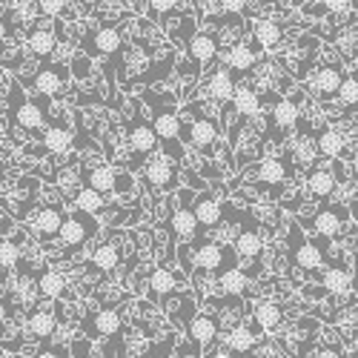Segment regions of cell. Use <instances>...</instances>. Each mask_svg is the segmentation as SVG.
<instances>
[{
    "mask_svg": "<svg viewBox=\"0 0 358 358\" xmlns=\"http://www.w3.org/2000/svg\"><path fill=\"white\" fill-rule=\"evenodd\" d=\"M143 98L152 103V124L158 129V138H161V146L166 158H172L175 164L184 161V146H181V121H178V112L172 106V98L166 95H152V92H143Z\"/></svg>",
    "mask_w": 358,
    "mask_h": 358,
    "instance_id": "1",
    "label": "cell"
},
{
    "mask_svg": "<svg viewBox=\"0 0 358 358\" xmlns=\"http://www.w3.org/2000/svg\"><path fill=\"white\" fill-rule=\"evenodd\" d=\"M198 109H201V103H192L195 117L187 124V129L181 127V138H184L189 146H195L201 155H215L213 149H215V143H218V124L213 121V117L201 115Z\"/></svg>",
    "mask_w": 358,
    "mask_h": 358,
    "instance_id": "2",
    "label": "cell"
},
{
    "mask_svg": "<svg viewBox=\"0 0 358 358\" xmlns=\"http://www.w3.org/2000/svg\"><path fill=\"white\" fill-rule=\"evenodd\" d=\"M289 258L295 270L301 273H318L324 266V250L315 241H307V238L298 235V227H292L289 235Z\"/></svg>",
    "mask_w": 358,
    "mask_h": 358,
    "instance_id": "3",
    "label": "cell"
},
{
    "mask_svg": "<svg viewBox=\"0 0 358 358\" xmlns=\"http://www.w3.org/2000/svg\"><path fill=\"white\" fill-rule=\"evenodd\" d=\"M12 103H15V106H9V115H12V124H15L17 129H23V132H38V129L43 127V112H41V106H38L35 101L23 98L17 86H12Z\"/></svg>",
    "mask_w": 358,
    "mask_h": 358,
    "instance_id": "4",
    "label": "cell"
},
{
    "mask_svg": "<svg viewBox=\"0 0 358 358\" xmlns=\"http://www.w3.org/2000/svg\"><path fill=\"white\" fill-rule=\"evenodd\" d=\"M98 229V224L95 221H89V213H72L66 221H64V229H61V244H66V247H83L89 238H92V232Z\"/></svg>",
    "mask_w": 358,
    "mask_h": 358,
    "instance_id": "5",
    "label": "cell"
},
{
    "mask_svg": "<svg viewBox=\"0 0 358 358\" xmlns=\"http://www.w3.org/2000/svg\"><path fill=\"white\" fill-rule=\"evenodd\" d=\"M143 178H146V184L149 187H155V189H172L178 184V169H175V161L166 158V155H155V158H149L146 169H143Z\"/></svg>",
    "mask_w": 358,
    "mask_h": 358,
    "instance_id": "6",
    "label": "cell"
},
{
    "mask_svg": "<svg viewBox=\"0 0 358 358\" xmlns=\"http://www.w3.org/2000/svg\"><path fill=\"white\" fill-rule=\"evenodd\" d=\"M129 146H132V152H138V155H152L155 149L161 146L155 124L143 121V117H135L132 127H129Z\"/></svg>",
    "mask_w": 358,
    "mask_h": 358,
    "instance_id": "7",
    "label": "cell"
},
{
    "mask_svg": "<svg viewBox=\"0 0 358 358\" xmlns=\"http://www.w3.org/2000/svg\"><path fill=\"white\" fill-rule=\"evenodd\" d=\"M89 52L92 55H117L124 46V38L121 32H117L115 26H98L89 32V41H86Z\"/></svg>",
    "mask_w": 358,
    "mask_h": 358,
    "instance_id": "8",
    "label": "cell"
},
{
    "mask_svg": "<svg viewBox=\"0 0 358 358\" xmlns=\"http://www.w3.org/2000/svg\"><path fill=\"white\" fill-rule=\"evenodd\" d=\"M192 210H195V218H198L201 229H213V227L221 224V218H224V203H221V198L213 195V192L198 195L195 203H192Z\"/></svg>",
    "mask_w": 358,
    "mask_h": 358,
    "instance_id": "9",
    "label": "cell"
},
{
    "mask_svg": "<svg viewBox=\"0 0 358 358\" xmlns=\"http://www.w3.org/2000/svg\"><path fill=\"white\" fill-rule=\"evenodd\" d=\"M227 261V250L215 241H201L195 244V252H192V264L198 266L201 273H218Z\"/></svg>",
    "mask_w": 358,
    "mask_h": 358,
    "instance_id": "10",
    "label": "cell"
},
{
    "mask_svg": "<svg viewBox=\"0 0 358 358\" xmlns=\"http://www.w3.org/2000/svg\"><path fill=\"white\" fill-rule=\"evenodd\" d=\"M344 221H347L344 206H324L321 213L313 215V229L318 235H324V238H336L344 229Z\"/></svg>",
    "mask_w": 358,
    "mask_h": 358,
    "instance_id": "11",
    "label": "cell"
},
{
    "mask_svg": "<svg viewBox=\"0 0 358 358\" xmlns=\"http://www.w3.org/2000/svg\"><path fill=\"white\" fill-rule=\"evenodd\" d=\"M66 66H43L35 78H32V86L38 89L41 95H61L66 89Z\"/></svg>",
    "mask_w": 358,
    "mask_h": 358,
    "instance_id": "12",
    "label": "cell"
},
{
    "mask_svg": "<svg viewBox=\"0 0 358 358\" xmlns=\"http://www.w3.org/2000/svg\"><path fill=\"white\" fill-rule=\"evenodd\" d=\"M341 83H344V75L338 66H321L310 80V89L318 98H336L341 92Z\"/></svg>",
    "mask_w": 358,
    "mask_h": 358,
    "instance_id": "13",
    "label": "cell"
},
{
    "mask_svg": "<svg viewBox=\"0 0 358 358\" xmlns=\"http://www.w3.org/2000/svg\"><path fill=\"white\" fill-rule=\"evenodd\" d=\"M235 78H232V69L229 66H224V69H215L210 78H206V95H210L213 101H221V103H227V101H232L235 98Z\"/></svg>",
    "mask_w": 358,
    "mask_h": 358,
    "instance_id": "14",
    "label": "cell"
},
{
    "mask_svg": "<svg viewBox=\"0 0 358 358\" xmlns=\"http://www.w3.org/2000/svg\"><path fill=\"white\" fill-rule=\"evenodd\" d=\"M187 330H189V338H192L201 350H206V347L215 341V336H218V318H215V315H206V313H198Z\"/></svg>",
    "mask_w": 358,
    "mask_h": 358,
    "instance_id": "15",
    "label": "cell"
},
{
    "mask_svg": "<svg viewBox=\"0 0 358 358\" xmlns=\"http://www.w3.org/2000/svg\"><path fill=\"white\" fill-rule=\"evenodd\" d=\"M26 327H29V336H32V338L46 341V338H52L57 333V315L52 310L41 307V310H35L32 315L26 318Z\"/></svg>",
    "mask_w": 358,
    "mask_h": 358,
    "instance_id": "16",
    "label": "cell"
},
{
    "mask_svg": "<svg viewBox=\"0 0 358 358\" xmlns=\"http://www.w3.org/2000/svg\"><path fill=\"white\" fill-rule=\"evenodd\" d=\"M187 49H189V57L195 64H210L218 55V35L215 32H198V35H192Z\"/></svg>",
    "mask_w": 358,
    "mask_h": 358,
    "instance_id": "17",
    "label": "cell"
},
{
    "mask_svg": "<svg viewBox=\"0 0 358 358\" xmlns=\"http://www.w3.org/2000/svg\"><path fill=\"white\" fill-rule=\"evenodd\" d=\"M64 221H66V215L61 206H46V210H41L35 215V229L41 238H57L64 229Z\"/></svg>",
    "mask_w": 358,
    "mask_h": 358,
    "instance_id": "18",
    "label": "cell"
},
{
    "mask_svg": "<svg viewBox=\"0 0 358 358\" xmlns=\"http://www.w3.org/2000/svg\"><path fill=\"white\" fill-rule=\"evenodd\" d=\"M307 192L315 198H330L336 192V172L330 166H315L307 175Z\"/></svg>",
    "mask_w": 358,
    "mask_h": 358,
    "instance_id": "19",
    "label": "cell"
},
{
    "mask_svg": "<svg viewBox=\"0 0 358 358\" xmlns=\"http://www.w3.org/2000/svg\"><path fill=\"white\" fill-rule=\"evenodd\" d=\"M281 321H284V313H281V307L273 304V301H258V304L252 307V324L258 327V330H266V333L278 330Z\"/></svg>",
    "mask_w": 358,
    "mask_h": 358,
    "instance_id": "20",
    "label": "cell"
},
{
    "mask_svg": "<svg viewBox=\"0 0 358 358\" xmlns=\"http://www.w3.org/2000/svg\"><path fill=\"white\" fill-rule=\"evenodd\" d=\"M281 38H284V32H281V26H278L275 20L261 17V20H255V23H252V41H255L258 46L273 49V46H278V43H281Z\"/></svg>",
    "mask_w": 358,
    "mask_h": 358,
    "instance_id": "21",
    "label": "cell"
},
{
    "mask_svg": "<svg viewBox=\"0 0 358 358\" xmlns=\"http://www.w3.org/2000/svg\"><path fill=\"white\" fill-rule=\"evenodd\" d=\"M258 64V55H255V49L250 46V43H235V46H229V52H227V66L238 75V72H250L252 66Z\"/></svg>",
    "mask_w": 358,
    "mask_h": 358,
    "instance_id": "22",
    "label": "cell"
},
{
    "mask_svg": "<svg viewBox=\"0 0 358 358\" xmlns=\"http://www.w3.org/2000/svg\"><path fill=\"white\" fill-rule=\"evenodd\" d=\"M261 250H264V241H261L258 229H252V227L241 229L235 235V241H232V252L241 255V258H258Z\"/></svg>",
    "mask_w": 358,
    "mask_h": 358,
    "instance_id": "23",
    "label": "cell"
},
{
    "mask_svg": "<svg viewBox=\"0 0 358 358\" xmlns=\"http://www.w3.org/2000/svg\"><path fill=\"white\" fill-rule=\"evenodd\" d=\"M261 106H264V98L255 92V89H250V86H238V92H235V98H232V109L241 115V117H255L258 112H261Z\"/></svg>",
    "mask_w": 358,
    "mask_h": 358,
    "instance_id": "24",
    "label": "cell"
},
{
    "mask_svg": "<svg viewBox=\"0 0 358 358\" xmlns=\"http://www.w3.org/2000/svg\"><path fill=\"white\" fill-rule=\"evenodd\" d=\"M172 232L178 235V238H195L198 232H201V224H198V218H195V210L192 206H178V210L172 213Z\"/></svg>",
    "mask_w": 358,
    "mask_h": 358,
    "instance_id": "25",
    "label": "cell"
},
{
    "mask_svg": "<svg viewBox=\"0 0 358 358\" xmlns=\"http://www.w3.org/2000/svg\"><path fill=\"white\" fill-rule=\"evenodd\" d=\"M315 146H318V155H324V158H338V155L344 152V146H347V138H344L338 129L327 127V129L318 132Z\"/></svg>",
    "mask_w": 358,
    "mask_h": 358,
    "instance_id": "26",
    "label": "cell"
},
{
    "mask_svg": "<svg viewBox=\"0 0 358 358\" xmlns=\"http://www.w3.org/2000/svg\"><path fill=\"white\" fill-rule=\"evenodd\" d=\"M72 132L66 129V127H61V124H55V127H46V132H43V146H46V152H52V155H64V152H69L72 149Z\"/></svg>",
    "mask_w": 358,
    "mask_h": 358,
    "instance_id": "27",
    "label": "cell"
},
{
    "mask_svg": "<svg viewBox=\"0 0 358 358\" xmlns=\"http://www.w3.org/2000/svg\"><path fill=\"white\" fill-rule=\"evenodd\" d=\"M89 327H92V330H95L98 336L112 338V336L121 333L124 321H121V315H117L115 310H95V313H92V318H89Z\"/></svg>",
    "mask_w": 358,
    "mask_h": 358,
    "instance_id": "28",
    "label": "cell"
},
{
    "mask_svg": "<svg viewBox=\"0 0 358 358\" xmlns=\"http://www.w3.org/2000/svg\"><path fill=\"white\" fill-rule=\"evenodd\" d=\"M26 46L32 57H49L57 49V35L52 29H35V32L26 38Z\"/></svg>",
    "mask_w": 358,
    "mask_h": 358,
    "instance_id": "29",
    "label": "cell"
},
{
    "mask_svg": "<svg viewBox=\"0 0 358 358\" xmlns=\"http://www.w3.org/2000/svg\"><path fill=\"white\" fill-rule=\"evenodd\" d=\"M350 284H352V275H350V270H344V266H327L324 275H321V287L333 295L350 292Z\"/></svg>",
    "mask_w": 358,
    "mask_h": 358,
    "instance_id": "30",
    "label": "cell"
},
{
    "mask_svg": "<svg viewBox=\"0 0 358 358\" xmlns=\"http://www.w3.org/2000/svg\"><path fill=\"white\" fill-rule=\"evenodd\" d=\"M255 338L258 336H255L252 327H232L229 336H227V347L235 355H247V352L255 350Z\"/></svg>",
    "mask_w": 358,
    "mask_h": 358,
    "instance_id": "31",
    "label": "cell"
},
{
    "mask_svg": "<svg viewBox=\"0 0 358 358\" xmlns=\"http://www.w3.org/2000/svg\"><path fill=\"white\" fill-rule=\"evenodd\" d=\"M255 175L264 184H281L284 178H289V166H287V161H278V158H264L255 166Z\"/></svg>",
    "mask_w": 358,
    "mask_h": 358,
    "instance_id": "32",
    "label": "cell"
},
{
    "mask_svg": "<svg viewBox=\"0 0 358 358\" xmlns=\"http://www.w3.org/2000/svg\"><path fill=\"white\" fill-rule=\"evenodd\" d=\"M86 184L92 187L95 192H101V195L115 192V189H117V172H115L112 166H95V169H89Z\"/></svg>",
    "mask_w": 358,
    "mask_h": 358,
    "instance_id": "33",
    "label": "cell"
},
{
    "mask_svg": "<svg viewBox=\"0 0 358 358\" xmlns=\"http://www.w3.org/2000/svg\"><path fill=\"white\" fill-rule=\"evenodd\" d=\"M218 287L227 295H241L250 287V275L241 270V266H227V270L218 275Z\"/></svg>",
    "mask_w": 358,
    "mask_h": 358,
    "instance_id": "34",
    "label": "cell"
},
{
    "mask_svg": "<svg viewBox=\"0 0 358 358\" xmlns=\"http://www.w3.org/2000/svg\"><path fill=\"white\" fill-rule=\"evenodd\" d=\"M92 264L98 266V270H103V273H112L115 266L121 264V250H117L115 241H109V244H98L95 252H92Z\"/></svg>",
    "mask_w": 358,
    "mask_h": 358,
    "instance_id": "35",
    "label": "cell"
},
{
    "mask_svg": "<svg viewBox=\"0 0 358 358\" xmlns=\"http://www.w3.org/2000/svg\"><path fill=\"white\" fill-rule=\"evenodd\" d=\"M149 289H152V295H169L178 289V278L175 273L169 270V266H155L152 275H149Z\"/></svg>",
    "mask_w": 358,
    "mask_h": 358,
    "instance_id": "36",
    "label": "cell"
},
{
    "mask_svg": "<svg viewBox=\"0 0 358 358\" xmlns=\"http://www.w3.org/2000/svg\"><path fill=\"white\" fill-rule=\"evenodd\" d=\"M64 287H66V281H64V275L57 273V270H43L38 275V292L43 298H61L64 295Z\"/></svg>",
    "mask_w": 358,
    "mask_h": 358,
    "instance_id": "37",
    "label": "cell"
},
{
    "mask_svg": "<svg viewBox=\"0 0 358 358\" xmlns=\"http://www.w3.org/2000/svg\"><path fill=\"white\" fill-rule=\"evenodd\" d=\"M75 206H78L80 213H89V215H92V213H101V210H103V195H101V192H95L92 187H86V189H80V192H78Z\"/></svg>",
    "mask_w": 358,
    "mask_h": 358,
    "instance_id": "38",
    "label": "cell"
},
{
    "mask_svg": "<svg viewBox=\"0 0 358 358\" xmlns=\"http://www.w3.org/2000/svg\"><path fill=\"white\" fill-rule=\"evenodd\" d=\"M298 121H301V112H298V106L289 103V101H278V106H275V124L281 129H292Z\"/></svg>",
    "mask_w": 358,
    "mask_h": 358,
    "instance_id": "39",
    "label": "cell"
},
{
    "mask_svg": "<svg viewBox=\"0 0 358 358\" xmlns=\"http://www.w3.org/2000/svg\"><path fill=\"white\" fill-rule=\"evenodd\" d=\"M338 101L347 106V109H358V72L344 78L341 83V92H338Z\"/></svg>",
    "mask_w": 358,
    "mask_h": 358,
    "instance_id": "40",
    "label": "cell"
},
{
    "mask_svg": "<svg viewBox=\"0 0 358 358\" xmlns=\"http://www.w3.org/2000/svg\"><path fill=\"white\" fill-rule=\"evenodd\" d=\"M17 261H20V250H17V244L12 241V238L3 235V244H0V264H3V270H15Z\"/></svg>",
    "mask_w": 358,
    "mask_h": 358,
    "instance_id": "41",
    "label": "cell"
},
{
    "mask_svg": "<svg viewBox=\"0 0 358 358\" xmlns=\"http://www.w3.org/2000/svg\"><path fill=\"white\" fill-rule=\"evenodd\" d=\"M38 15L41 17H57V15H64L66 9V0H38Z\"/></svg>",
    "mask_w": 358,
    "mask_h": 358,
    "instance_id": "42",
    "label": "cell"
},
{
    "mask_svg": "<svg viewBox=\"0 0 358 358\" xmlns=\"http://www.w3.org/2000/svg\"><path fill=\"white\" fill-rule=\"evenodd\" d=\"M175 6H178V0H149V15L164 17V15H172Z\"/></svg>",
    "mask_w": 358,
    "mask_h": 358,
    "instance_id": "43",
    "label": "cell"
},
{
    "mask_svg": "<svg viewBox=\"0 0 358 358\" xmlns=\"http://www.w3.org/2000/svg\"><path fill=\"white\" fill-rule=\"evenodd\" d=\"M247 6H250V0H218V9L224 12V15H244L247 12Z\"/></svg>",
    "mask_w": 358,
    "mask_h": 358,
    "instance_id": "44",
    "label": "cell"
},
{
    "mask_svg": "<svg viewBox=\"0 0 358 358\" xmlns=\"http://www.w3.org/2000/svg\"><path fill=\"white\" fill-rule=\"evenodd\" d=\"M321 6L327 12H333V15H341V12H347L352 6V0H321Z\"/></svg>",
    "mask_w": 358,
    "mask_h": 358,
    "instance_id": "45",
    "label": "cell"
},
{
    "mask_svg": "<svg viewBox=\"0 0 358 358\" xmlns=\"http://www.w3.org/2000/svg\"><path fill=\"white\" fill-rule=\"evenodd\" d=\"M313 358H344V355H341V350H338V347H321Z\"/></svg>",
    "mask_w": 358,
    "mask_h": 358,
    "instance_id": "46",
    "label": "cell"
},
{
    "mask_svg": "<svg viewBox=\"0 0 358 358\" xmlns=\"http://www.w3.org/2000/svg\"><path fill=\"white\" fill-rule=\"evenodd\" d=\"M35 358H66V352H64V350H55V347H46V350H41Z\"/></svg>",
    "mask_w": 358,
    "mask_h": 358,
    "instance_id": "47",
    "label": "cell"
},
{
    "mask_svg": "<svg viewBox=\"0 0 358 358\" xmlns=\"http://www.w3.org/2000/svg\"><path fill=\"white\" fill-rule=\"evenodd\" d=\"M210 358H229V352H213Z\"/></svg>",
    "mask_w": 358,
    "mask_h": 358,
    "instance_id": "48",
    "label": "cell"
},
{
    "mask_svg": "<svg viewBox=\"0 0 358 358\" xmlns=\"http://www.w3.org/2000/svg\"><path fill=\"white\" fill-rule=\"evenodd\" d=\"M352 350H355V352H358V333H355V336H352Z\"/></svg>",
    "mask_w": 358,
    "mask_h": 358,
    "instance_id": "49",
    "label": "cell"
},
{
    "mask_svg": "<svg viewBox=\"0 0 358 358\" xmlns=\"http://www.w3.org/2000/svg\"><path fill=\"white\" fill-rule=\"evenodd\" d=\"M352 66H355V69H358V52H355V55H352Z\"/></svg>",
    "mask_w": 358,
    "mask_h": 358,
    "instance_id": "50",
    "label": "cell"
},
{
    "mask_svg": "<svg viewBox=\"0 0 358 358\" xmlns=\"http://www.w3.org/2000/svg\"><path fill=\"white\" fill-rule=\"evenodd\" d=\"M347 358H358V352H355V355H347Z\"/></svg>",
    "mask_w": 358,
    "mask_h": 358,
    "instance_id": "51",
    "label": "cell"
}]
</instances>
